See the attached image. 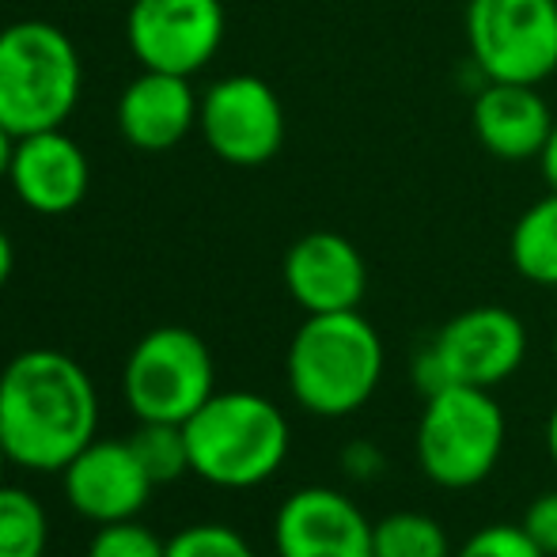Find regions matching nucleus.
I'll return each mask as SVG.
<instances>
[{
  "instance_id": "1",
  "label": "nucleus",
  "mask_w": 557,
  "mask_h": 557,
  "mask_svg": "<svg viewBox=\"0 0 557 557\" xmlns=\"http://www.w3.org/2000/svg\"><path fill=\"white\" fill-rule=\"evenodd\" d=\"M99 395L84 364L58 349H27L0 372V447L27 470H65L96 441Z\"/></svg>"
},
{
  "instance_id": "2",
  "label": "nucleus",
  "mask_w": 557,
  "mask_h": 557,
  "mask_svg": "<svg viewBox=\"0 0 557 557\" xmlns=\"http://www.w3.org/2000/svg\"><path fill=\"white\" fill-rule=\"evenodd\" d=\"M387 368L383 337L357 311L308 315L285 357L288 391L315 418H345L375 395Z\"/></svg>"
},
{
  "instance_id": "3",
  "label": "nucleus",
  "mask_w": 557,
  "mask_h": 557,
  "mask_svg": "<svg viewBox=\"0 0 557 557\" xmlns=\"http://www.w3.org/2000/svg\"><path fill=\"white\" fill-rule=\"evenodd\" d=\"M190 470L221 490H255L288 459V418L255 391H221L183 425Z\"/></svg>"
},
{
  "instance_id": "4",
  "label": "nucleus",
  "mask_w": 557,
  "mask_h": 557,
  "mask_svg": "<svg viewBox=\"0 0 557 557\" xmlns=\"http://www.w3.org/2000/svg\"><path fill=\"white\" fill-rule=\"evenodd\" d=\"M81 88V53L58 23L20 20L0 30V125L12 137L61 129Z\"/></svg>"
},
{
  "instance_id": "5",
  "label": "nucleus",
  "mask_w": 557,
  "mask_h": 557,
  "mask_svg": "<svg viewBox=\"0 0 557 557\" xmlns=\"http://www.w3.org/2000/svg\"><path fill=\"white\" fill-rule=\"evenodd\" d=\"M508 441V421L493 391L444 387L425 398L418 418V467L441 490H474L497 470Z\"/></svg>"
},
{
  "instance_id": "6",
  "label": "nucleus",
  "mask_w": 557,
  "mask_h": 557,
  "mask_svg": "<svg viewBox=\"0 0 557 557\" xmlns=\"http://www.w3.org/2000/svg\"><path fill=\"white\" fill-rule=\"evenodd\" d=\"M122 391L137 421L186 425L216 395L213 352L186 326H156L133 345Z\"/></svg>"
},
{
  "instance_id": "7",
  "label": "nucleus",
  "mask_w": 557,
  "mask_h": 557,
  "mask_svg": "<svg viewBox=\"0 0 557 557\" xmlns=\"http://www.w3.org/2000/svg\"><path fill=\"white\" fill-rule=\"evenodd\" d=\"M462 30L482 81L543 88L557 73V0H467Z\"/></svg>"
},
{
  "instance_id": "8",
  "label": "nucleus",
  "mask_w": 557,
  "mask_h": 557,
  "mask_svg": "<svg viewBox=\"0 0 557 557\" xmlns=\"http://www.w3.org/2000/svg\"><path fill=\"white\" fill-rule=\"evenodd\" d=\"M198 129L216 160L262 168L285 145V107L262 76L232 73L206 88Z\"/></svg>"
},
{
  "instance_id": "9",
  "label": "nucleus",
  "mask_w": 557,
  "mask_h": 557,
  "mask_svg": "<svg viewBox=\"0 0 557 557\" xmlns=\"http://www.w3.org/2000/svg\"><path fill=\"white\" fill-rule=\"evenodd\" d=\"M125 42L140 69L194 76L216 58L224 42L221 0H133L125 15Z\"/></svg>"
},
{
  "instance_id": "10",
  "label": "nucleus",
  "mask_w": 557,
  "mask_h": 557,
  "mask_svg": "<svg viewBox=\"0 0 557 557\" xmlns=\"http://www.w3.org/2000/svg\"><path fill=\"white\" fill-rule=\"evenodd\" d=\"M429 349L441 360L451 387L462 383V387L493 391L520 372L528 357V326L512 308L478 304L447 319Z\"/></svg>"
},
{
  "instance_id": "11",
  "label": "nucleus",
  "mask_w": 557,
  "mask_h": 557,
  "mask_svg": "<svg viewBox=\"0 0 557 557\" xmlns=\"http://www.w3.org/2000/svg\"><path fill=\"white\" fill-rule=\"evenodd\" d=\"M375 523L331 485H304L273 520V546L277 557H375L372 554Z\"/></svg>"
},
{
  "instance_id": "12",
  "label": "nucleus",
  "mask_w": 557,
  "mask_h": 557,
  "mask_svg": "<svg viewBox=\"0 0 557 557\" xmlns=\"http://www.w3.org/2000/svg\"><path fill=\"white\" fill-rule=\"evenodd\" d=\"M281 277L308 315L357 311L368 293V265L342 232H308L285 250Z\"/></svg>"
},
{
  "instance_id": "13",
  "label": "nucleus",
  "mask_w": 557,
  "mask_h": 557,
  "mask_svg": "<svg viewBox=\"0 0 557 557\" xmlns=\"http://www.w3.org/2000/svg\"><path fill=\"white\" fill-rule=\"evenodd\" d=\"M12 194L38 216H65L88 198L91 163L65 129L15 137L8 163Z\"/></svg>"
},
{
  "instance_id": "14",
  "label": "nucleus",
  "mask_w": 557,
  "mask_h": 557,
  "mask_svg": "<svg viewBox=\"0 0 557 557\" xmlns=\"http://www.w3.org/2000/svg\"><path fill=\"white\" fill-rule=\"evenodd\" d=\"M61 474L65 500L91 523L133 520L156 490L129 441H91Z\"/></svg>"
},
{
  "instance_id": "15",
  "label": "nucleus",
  "mask_w": 557,
  "mask_h": 557,
  "mask_svg": "<svg viewBox=\"0 0 557 557\" xmlns=\"http://www.w3.org/2000/svg\"><path fill=\"white\" fill-rule=\"evenodd\" d=\"M201 96L190 76L140 69L117 96V129L140 152H168L198 129Z\"/></svg>"
},
{
  "instance_id": "16",
  "label": "nucleus",
  "mask_w": 557,
  "mask_h": 557,
  "mask_svg": "<svg viewBox=\"0 0 557 557\" xmlns=\"http://www.w3.org/2000/svg\"><path fill=\"white\" fill-rule=\"evenodd\" d=\"M554 122L557 117L539 84L485 81L470 107V129H474L478 145L500 163L539 160Z\"/></svg>"
},
{
  "instance_id": "17",
  "label": "nucleus",
  "mask_w": 557,
  "mask_h": 557,
  "mask_svg": "<svg viewBox=\"0 0 557 557\" xmlns=\"http://www.w3.org/2000/svg\"><path fill=\"white\" fill-rule=\"evenodd\" d=\"M508 258L523 281L557 288V190H546L516 216L508 235Z\"/></svg>"
},
{
  "instance_id": "18",
  "label": "nucleus",
  "mask_w": 557,
  "mask_h": 557,
  "mask_svg": "<svg viewBox=\"0 0 557 557\" xmlns=\"http://www.w3.org/2000/svg\"><path fill=\"white\" fill-rule=\"evenodd\" d=\"M375 557H455L444 523L425 512H387L372 528Z\"/></svg>"
},
{
  "instance_id": "19",
  "label": "nucleus",
  "mask_w": 557,
  "mask_h": 557,
  "mask_svg": "<svg viewBox=\"0 0 557 557\" xmlns=\"http://www.w3.org/2000/svg\"><path fill=\"white\" fill-rule=\"evenodd\" d=\"M50 523L27 490L0 485V557H46Z\"/></svg>"
},
{
  "instance_id": "20",
  "label": "nucleus",
  "mask_w": 557,
  "mask_h": 557,
  "mask_svg": "<svg viewBox=\"0 0 557 557\" xmlns=\"http://www.w3.org/2000/svg\"><path fill=\"white\" fill-rule=\"evenodd\" d=\"M129 447L137 451L140 467L148 470L156 485H168L190 470V447H186L183 425L171 421H140V429L129 436Z\"/></svg>"
},
{
  "instance_id": "21",
  "label": "nucleus",
  "mask_w": 557,
  "mask_h": 557,
  "mask_svg": "<svg viewBox=\"0 0 557 557\" xmlns=\"http://www.w3.org/2000/svg\"><path fill=\"white\" fill-rule=\"evenodd\" d=\"M163 557H258L255 546L224 523H194L168 543Z\"/></svg>"
},
{
  "instance_id": "22",
  "label": "nucleus",
  "mask_w": 557,
  "mask_h": 557,
  "mask_svg": "<svg viewBox=\"0 0 557 557\" xmlns=\"http://www.w3.org/2000/svg\"><path fill=\"white\" fill-rule=\"evenodd\" d=\"M168 543L156 539V531H148L137 520H117V523H99L96 539L88 546V557H163Z\"/></svg>"
},
{
  "instance_id": "23",
  "label": "nucleus",
  "mask_w": 557,
  "mask_h": 557,
  "mask_svg": "<svg viewBox=\"0 0 557 557\" xmlns=\"http://www.w3.org/2000/svg\"><path fill=\"white\" fill-rule=\"evenodd\" d=\"M455 557H546V554L531 543L523 523H490V528H478L455 550Z\"/></svg>"
},
{
  "instance_id": "24",
  "label": "nucleus",
  "mask_w": 557,
  "mask_h": 557,
  "mask_svg": "<svg viewBox=\"0 0 557 557\" xmlns=\"http://www.w3.org/2000/svg\"><path fill=\"white\" fill-rule=\"evenodd\" d=\"M523 531L546 557H557V490L539 493L523 512Z\"/></svg>"
},
{
  "instance_id": "25",
  "label": "nucleus",
  "mask_w": 557,
  "mask_h": 557,
  "mask_svg": "<svg viewBox=\"0 0 557 557\" xmlns=\"http://www.w3.org/2000/svg\"><path fill=\"white\" fill-rule=\"evenodd\" d=\"M342 467L349 478H360V482H368V478H380L383 474V451L375 444L368 441H352L345 447L342 455Z\"/></svg>"
},
{
  "instance_id": "26",
  "label": "nucleus",
  "mask_w": 557,
  "mask_h": 557,
  "mask_svg": "<svg viewBox=\"0 0 557 557\" xmlns=\"http://www.w3.org/2000/svg\"><path fill=\"white\" fill-rule=\"evenodd\" d=\"M535 163H539V171H543L546 190H557V122H554L550 137H546V145H543V152H539Z\"/></svg>"
},
{
  "instance_id": "27",
  "label": "nucleus",
  "mask_w": 557,
  "mask_h": 557,
  "mask_svg": "<svg viewBox=\"0 0 557 557\" xmlns=\"http://www.w3.org/2000/svg\"><path fill=\"white\" fill-rule=\"evenodd\" d=\"M12 265H15L12 239H8V232H4V227H0V293H4L8 277H12Z\"/></svg>"
},
{
  "instance_id": "28",
  "label": "nucleus",
  "mask_w": 557,
  "mask_h": 557,
  "mask_svg": "<svg viewBox=\"0 0 557 557\" xmlns=\"http://www.w3.org/2000/svg\"><path fill=\"white\" fill-rule=\"evenodd\" d=\"M12 148H15V137L0 125V178H8V163H12Z\"/></svg>"
},
{
  "instance_id": "29",
  "label": "nucleus",
  "mask_w": 557,
  "mask_h": 557,
  "mask_svg": "<svg viewBox=\"0 0 557 557\" xmlns=\"http://www.w3.org/2000/svg\"><path fill=\"white\" fill-rule=\"evenodd\" d=\"M546 451H550V459L557 467V403H554L550 418H546Z\"/></svg>"
},
{
  "instance_id": "30",
  "label": "nucleus",
  "mask_w": 557,
  "mask_h": 557,
  "mask_svg": "<svg viewBox=\"0 0 557 557\" xmlns=\"http://www.w3.org/2000/svg\"><path fill=\"white\" fill-rule=\"evenodd\" d=\"M4 462H8V455H4V447H0V485H4Z\"/></svg>"
},
{
  "instance_id": "31",
  "label": "nucleus",
  "mask_w": 557,
  "mask_h": 557,
  "mask_svg": "<svg viewBox=\"0 0 557 557\" xmlns=\"http://www.w3.org/2000/svg\"><path fill=\"white\" fill-rule=\"evenodd\" d=\"M554 360H557V331H554Z\"/></svg>"
}]
</instances>
